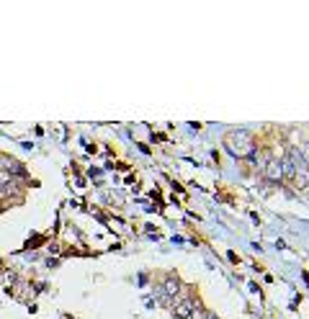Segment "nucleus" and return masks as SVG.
<instances>
[{
  "label": "nucleus",
  "mask_w": 309,
  "mask_h": 319,
  "mask_svg": "<svg viewBox=\"0 0 309 319\" xmlns=\"http://www.w3.org/2000/svg\"><path fill=\"white\" fill-rule=\"evenodd\" d=\"M0 170H8V172H18V175H23L21 162H16V160H11V157H3V155H0Z\"/></svg>",
  "instance_id": "39448f33"
},
{
  "label": "nucleus",
  "mask_w": 309,
  "mask_h": 319,
  "mask_svg": "<svg viewBox=\"0 0 309 319\" xmlns=\"http://www.w3.org/2000/svg\"><path fill=\"white\" fill-rule=\"evenodd\" d=\"M263 175H266V180H271V183H281V180H284V170H281V160H276V157H268V160H266V165H263Z\"/></svg>",
  "instance_id": "f03ea898"
},
{
  "label": "nucleus",
  "mask_w": 309,
  "mask_h": 319,
  "mask_svg": "<svg viewBox=\"0 0 309 319\" xmlns=\"http://www.w3.org/2000/svg\"><path fill=\"white\" fill-rule=\"evenodd\" d=\"M204 319H216V316H214L211 311H206V314H204Z\"/></svg>",
  "instance_id": "0eeeda50"
},
{
  "label": "nucleus",
  "mask_w": 309,
  "mask_h": 319,
  "mask_svg": "<svg viewBox=\"0 0 309 319\" xmlns=\"http://www.w3.org/2000/svg\"><path fill=\"white\" fill-rule=\"evenodd\" d=\"M294 186H296L299 191L309 188V172H296V175H294Z\"/></svg>",
  "instance_id": "423d86ee"
},
{
  "label": "nucleus",
  "mask_w": 309,
  "mask_h": 319,
  "mask_svg": "<svg viewBox=\"0 0 309 319\" xmlns=\"http://www.w3.org/2000/svg\"><path fill=\"white\" fill-rule=\"evenodd\" d=\"M173 311H175V316H178V319H188V316H191V311H193V301H191V299H181V301L175 304V309H173Z\"/></svg>",
  "instance_id": "20e7f679"
},
{
  "label": "nucleus",
  "mask_w": 309,
  "mask_h": 319,
  "mask_svg": "<svg viewBox=\"0 0 309 319\" xmlns=\"http://www.w3.org/2000/svg\"><path fill=\"white\" fill-rule=\"evenodd\" d=\"M178 291H181V288H178V281H175V278H167L165 286H162V294H160V296H162V301H170Z\"/></svg>",
  "instance_id": "7ed1b4c3"
},
{
  "label": "nucleus",
  "mask_w": 309,
  "mask_h": 319,
  "mask_svg": "<svg viewBox=\"0 0 309 319\" xmlns=\"http://www.w3.org/2000/svg\"><path fill=\"white\" fill-rule=\"evenodd\" d=\"M224 150H227L232 157L242 160V157H255V139H252L250 131L245 129H235L224 134Z\"/></svg>",
  "instance_id": "f257e3e1"
}]
</instances>
